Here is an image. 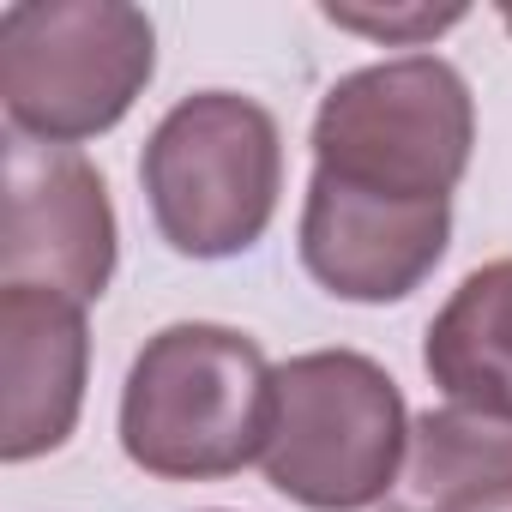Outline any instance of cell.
Segmentation results:
<instances>
[{
    "label": "cell",
    "mask_w": 512,
    "mask_h": 512,
    "mask_svg": "<svg viewBox=\"0 0 512 512\" xmlns=\"http://www.w3.org/2000/svg\"><path fill=\"white\" fill-rule=\"evenodd\" d=\"M157 73V31L127 0H19L0 13V103L19 139L109 133Z\"/></svg>",
    "instance_id": "5"
},
{
    "label": "cell",
    "mask_w": 512,
    "mask_h": 512,
    "mask_svg": "<svg viewBox=\"0 0 512 512\" xmlns=\"http://www.w3.org/2000/svg\"><path fill=\"white\" fill-rule=\"evenodd\" d=\"M452 205H404L350 193L326 175H308L302 199V266L338 302H404L446 260Z\"/></svg>",
    "instance_id": "7"
},
{
    "label": "cell",
    "mask_w": 512,
    "mask_h": 512,
    "mask_svg": "<svg viewBox=\"0 0 512 512\" xmlns=\"http://www.w3.org/2000/svg\"><path fill=\"white\" fill-rule=\"evenodd\" d=\"M410 452V410L398 380L362 350L290 356L272 380L266 482L308 512L386 506Z\"/></svg>",
    "instance_id": "3"
},
{
    "label": "cell",
    "mask_w": 512,
    "mask_h": 512,
    "mask_svg": "<svg viewBox=\"0 0 512 512\" xmlns=\"http://www.w3.org/2000/svg\"><path fill=\"white\" fill-rule=\"evenodd\" d=\"M266 350L235 326L181 320L145 338L121 386V452L163 482H217L247 470L272 434Z\"/></svg>",
    "instance_id": "1"
},
{
    "label": "cell",
    "mask_w": 512,
    "mask_h": 512,
    "mask_svg": "<svg viewBox=\"0 0 512 512\" xmlns=\"http://www.w3.org/2000/svg\"><path fill=\"white\" fill-rule=\"evenodd\" d=\"M464 13L470 7H422V0H410V7H338V0H326V7H320L326 25L374 37V43H392V49H422L440 31H452Z\"/></svg>",
    "instance_id": "11"
},
{
    "label": "cell",
    "mask_w": 512,
    "mask_h": 512,
    "mask_svg": "<svg viewBox=\"0 0 512 512\" xmlns=\"http://www.w3.org/2000/svg\"><path fill=\"white\" fill-rule=\"evenodd\" d=\"M422 368L458 410L512 428V260L476 266L446 296L428 320Z\"/></svg>",
    "instance_id": "9"
},
{
    "label": "cell",
    "mask_w": 512,
    "mask_h": 512,
    "mask_svg": "<svg viewBox=\"0 0 512 512\" xmlns=\"http://www.w3.org/2000/svg\"><path fill=\"white\" fill-rule=\"evenodd\" d=\"M500 25H506V31H512V0H506V7H500Z\"/></svg>",
    "instance_id": "12"
},
{
    "label": "cell",
    "mask_w": 512,
    "mask_h": 512,
    "mask_svg": "<svg viewBox=\"0 0 512 512\" xmlns=\"http://www.w3.org/2000/svg\"><path fill=\"white\" fill-rule=\"evenodd\" d=\"M115 205L103 169L73 145L7 139V211H0V290H49L79 308L103 302L115 278Z\"/></svg>",
    "instance_id": "6"
},
{
    "label": "cell",
    "mask_w": 512,
    "mask_h": 512,
    "mask_svg": "<svg viewBox=\"0 0 512 512\" xmlns=\"http://www.w3.org/2000/svg\"><path fill=\"white\" fill-rule=\"evenodd\" d=\"M380 512H512V428L458 404L422 410Z\"/></svg>",
    "instance_id": "10"
},
{
    "label": "cell",
    "mask_w": 512,
    "mask_h": 512,
    "mask_svg": "<svg viewBox=\"0 0 512 512\" xmlns=\"http://www.w3.org/2000/svg\"><path fill=\"white\" fill-rule=\"evenodd\" d=\"M476 151V97L440 55H398L344 73L314 115V175L404 199L452 205Z\"/></svg>",
    "instance_id": "2"
},
{
    "label": "cell",
    "mask_w": 512,
    "mask_h": 512,
    "mask_svg": "<svg viewBox=\"0 0 512 512\" xmlns=\"http://www.w3.org/2000/svg\"><path fill=\"white\" fill-rule=\"evenodd\" d=\"M91 332L85 308L49 290H0V458L31 464L79 428Z\"/></svg>",
    "instance_id": "8"
},
{
    "label": "cell",
    "mask_w": 512,
    "mask_h": 512,
    "mask_svg": "<svg viewBox=\"0 0 512 512\" xmlns=\"http://www.w3.org/2000/svg\"><path fill=\"white\" fill-rule=\"evenodd\" d=\"M139 181L157 235L187 260L247 253L278 217L284 133L266 103L241 91L181 97L145 139Z\"/></svg>",
    "instance_id": "4"
}]
</instances>
